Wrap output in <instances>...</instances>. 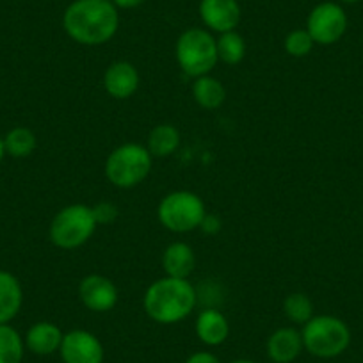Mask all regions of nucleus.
Instances as JSON below:
<instances>
[{"instance_id": "1", "label": "nucleus", "mask_w": 363, "mask_h": 363, "mask_svg": "<svg viewBox=\"0 0 363 363\" xmlns=\"http://www.w3.org/2000/svg\"><path fill=\"white\" fill-rule=\"evenodd\" d=\"M66 36L84 47H100L116 36L120 9L113 0H73L62 13Z\"/></svg>"}, {"instance_id": "2", "label": "nucleus", "mask_w": 363, "mask_h": 363, "mask_svg": "<svg viewBox=\"0 0 363 363\" xmlns=\"http://www.w3.org/2000/svg\"><path fill=\"white\" fill-rule=\"evenodd\" d=\"M196 287L189 280L182 278H159L143 296V308L157 324L182 323L196 310Z\"/></svg>"}, {"instance_id": "3", "label": "nucleus", "mask_w": 363, "mask_h": 363, "mask_svg": "<svg viewBox=\"0 0 363 363\" xmlns=\"http://www.w3.org/2000/svg\"><path fill=\"white\" fill-rule=\"evenodd\" d=\"M153 157L139 143H123L107 155L104 173L107 182L118 189H134L152 173Z\"/></svg>"}, {"instance_id": "4", "label": "nucleus", "mask_w": 363, "mask_h": 363, "mask_svg": "<svg viewBox=\"0 0 363 363\" xmlns=\"http://www.w3.org/2000/svg\"><path fill=\"white\" fill-rule=\"evenodd\" d=\"M305 351L320 359H331L344 354L351 345V330L337 315H313L301 328Z\"/></svg>"}, {"instance_id": "5", "label": "nucleus", "mask_w": 363, "mask_h": 363, "mask_svg": "<svg viewBox=\"0 0 363 363\" xmlns=\"http://www.w3.org/2000/svg\"><path fill=\"white\" fill-rule=\"evenodd\" d=\"M174 57L178 68L191 79L208 75L219 62L216 36L203 27L184 30L174 43Z\"/></svg>"}, {"instance_id": "6", "label": "nucleus", "mask_w": 363, "mask_h": 363, "mask_svg": "<svg viewBox=\"0 0 363 363\" xmlns=\"http://www.w3.org/2000/svg\"><path fill=\"white\" fill-rule=\"evenodd\" d=\"M96 228L99 225L89 205H66L52 219L48 239L59 250H77L95 235Z\"/></svg>"}, {"instance_id": "7", "label": "nucleus", "mask_w": 363, "mask_h": 363, "mask_svg": "<svg viewBox=\"0 0 363 363\" xmlns=\"http://www.w3.org/2000/svg\"><path fill=\"white\" fill-rule=\"evenodd\" d=\"M205 214L207 207L201 196L186 189L166 194L157 207V219L171 233H189L200 230Z\"/></svg>"}, {"instance_id": "8", "label": "nucleus", "mask_w": 363, "mask_h": 363, "mask_svg": "<svg viewBox=\"0 0 363 363\" xmlns=\"http://www.w3.org/2000/svg\"><path fill=\"white\" fill-rule=\"evenodd\" d=\"M347 13L342 8V4L326 0L313 6L306 18L305 29L312 36L313 43L320 47H331L344 38V34L347 33Z\"/></svg>"}, {"instance_id": "9", "label": "nucleus", "mask_w": 363, "mask_h": 363, "mask_svg": "<svg viewBox=\"0 0 363 363\" xmlns=\"http://www.w3.org/2000/svg\"><path fill=\"white\" fill-rule=\"evenodd\" d=\"M62 363H104L106 351L95 333L87 330H69L59 347Z\"/></svg>"}, {"instance_id": "10", "label": "nucleus", "mask_w": 363, "mask_h": 363, "mask_svg": "<svg viewBox=\"0 0 363 363\" xmlns=\"http://www.w3.org/2000/svg\"><path fill=\"white\" fill-rule=\"evenodd\" d=\"M80 303L86 306L89 312L107 313L118 305L120 292H118L116 284L111 278L104 274H87L80 280L79 289H77Z\"/></svg>"}, {"instance_id": "11", "label": "nucleus", "mask_w": 363, "mask_h": 363, "mask_svg": "<svg viewBox=\"0 0 363 363\" xmlns=\"http://www.w3.org/2000/svg\"><path fill=\"white\" fill-rule=\"evenodd\" d=\"M198 13L205 29L218 34L237 30L242 18L239 0H200Z\"/></svg>"}, {"instance_id": "12", "label": "nucleus", "mask_w": 363, "mask_h": 363, "mask_svg": "<svg viewBox=\"0 0 363 363\" xmlns=\"http://www.w3.org/2000/svg\"><path fill=\"white\" fill-rule=\"evenodd\" d=\"M102 84L111 99L127 100L138 93L141 75L130 61H114L104 72Z\"/></svg>"}, {"instance_id": "13", "label": "nucleus", "mask_w": 363, "mask_h": 363, "mask_svg": "<svg viewBox=\"0 0 363 363\" xmlns=\"http://www.w3.org/2000/svg\"><path fill=\"white\" fill-rule=\"evenodd\" d=\"M265 351L272 363H292L299 358L303 345L301 330L296 326H281L269 335L265 342Z\"/></svg>"}, {"instance_id": "14", "label": "nucleus", "mask_w": 363, "mask_h": 363, "mask_svg": "<svg viewBox=\"0 0 363 363\" xmlns=\"http://www.w3.org/2000/svg\"><path fill=\"white\" fill-rule=\"evenodd\" d=\"M160 264H162L164 277L189 280L196 267V253L191 244L174 240V242L167 244V247L164 250Z\"/></svg>"}, {"instance_id": "15", "label": "nucleus", "mask_w": 363, "mask_h": 363, "mask_svg": "<svg viewBox=\"0 0 363 363\" xmlns=\"http://www.w3.org/2000/svg\"><path fill=\"white\" fill-rule=\"evenodd\" d=\"M194 331L201 344L208 347H218L228 340L230 323L219 308H203L198 313Z\"/></svg>"}, {"instance_id": "16", "label": "nucleus", "mask_w": 363, "mask_h": 363, "mask_svg": "<svg viewBox=\"0 0 363 363\" xmlns=\"http://www.w3.org/2000/svg\"><path fill=\"white\" fill-rule=\"evenodd\" d=\"M62 337H65V331L57 324L50 320H40L27 330L23 340H26V349H29L33 354L50 356L59 352Z\"/></svg>"}, {"instance_id": "17", "label": "nucleus", "mask_w": 363, "mask_h": 363, "mask_svg": "<svg viewBox=\"0 0 363 363\" xmlns=\"http://www.w3.org/2000/svg\"><path fill=\"white\" fill-rule=\"evenodd\" d=\"M23 305V289L18 278L0 269V324H9Z\"/></svg>"}, {"instance_id": "18", "label": "nucleus", "mask_w": 363, "mask_h": 363, "mask_svg": "<svg viewBox=\"0 0 363 363\" xmlns=\"http://www.w3.org/2000/svg\"><path fill=\"white\" fill-rule=\"evenodd\" d=\"M182 145V132L171 123H160L150 130L146 139V148L153 159L171 157Z\"/></svg>"}, {"instance_id": "19", "label": "nucleus", "mask_w": 363, "mask_h": 363, "mask_svg": "<svg viewBox=\"0 0 363 363\" xmlns=\"http://www.w3.org/2000/svg\"><path fill=\"white\" fill-rule=\"evenodd\" d=\"M193 99L201 109H219L226 100L225 84L212 73L193 79Z\"/></svg>"}, {"instance_id": "20", "label": "nucleus", "mask_w": 363, "mask_h": 363, "mask_svg": "<svg viewBox=\"0 0 363 363\" xmlns=\"http://www.w3.org/2000/svg\"><path fill=\"white\" fill-rule=\"evenodd\" d=\"M4 148L6 155L13 159H26L38 148V138L30 128L15 127L4 135Z\"/></svg>"}, {"instance_id": "21", "label": "nucleus", "mask_w": 363, "mask_h": 363, "mask_svg": "<svg viewBox=\"0 0 363 363\" xmlns=\"http://www.w3.org/2000/svg\"><path fill=\"white\" fill-rule=\"evenodd\" d=\"M216 47H218L219 62H225L228 66L239 65L246 57V40L237 30L219 34L216 38Z\"/></svg>"}, {"instance_id": "22", "label": "nucleus", "mask_w": 363, "mask_h": 363, "mask_svg": "<svg viewBox=\"0 0 363 363\" xmlns=\"http://www.w3.org/2000/svg\"><path fill=\"white\" fill-rule=\"evenodd\" d=\"M26 340L11 324H0V363H22Z\"/></svg>"}, {"instance_id": "23", "label": "nucleus", "mask_w": 363, "mask_h": 363, "mask_svg": "<svg viewBox=\"0 0 363 363\" xmlns=\"http://www.w3.org/2000/svg\"><path fill=\"white\" fill-rule=\"evenodd\" d=\"M284 313L294 326H305L313 317V303L305 292H291L284 299Z\"/></svg>"}, {"instance_id": "24", "label": "nucleus", "mask_w": 363, "mask_h": 363, "mask_svg": "<svg viewBox=\"0 0 363 363\" xmlns=\"http://www.w3.org/2000/svg\"><path fill=\"white\" fill-rule=\"evenodd\" d=\"M313 47H315V43H313L312 36H310L306 29L291 30L284 40L285 52L296 59L306 57L313 50Z\"/></svg>"}, {"instance_id": "25", "label": "nucleus", "mask_w": 363, "mask_h": 363, "mask_svg": "<svg viewBox=\"0 0 363 363\" xmlns=\"http://www.w3.org/2000/svg\"><path fill=\"white\" fill-rule=\"evenodd\" d=\"M91 208H93V216H95L96 225L99 226L113 225L118 219V216H120V208L113 201H99V203L93 205Z\"/></svg>"}, {"instance_id": "26", "label": "nucleus", "mask_w": 363, "mask_h": 363, "mask_svg": "<svg viewBox=\"0 0 363 363\" xmlns=\"http://www.w3.org/2000/svg\"><path fill=\"white\" fill-rule=\"evenodd\" d=\"M200 230L203 233H207V235H218L219 232H221L223 230V221H221V218H219L218 214H205V218H203V221H201V225H200Z\"/></svg>"}, {"instance_id": "27", "label": "nucleus", "mask_w": 363, "mask_h": 363, "mask_svg": "<svg viewBox=\"0 0 363 363\" xmlns=\"http://www.w3.org/2000/svg\"><path fill=\"white\" fill-rule=\"evenodd\" d=\"M186 363H221V359L211 351H198L193 352V354L186 359Z\"/></svg>"}, {"instance_id": "28", "label": "nucleus", "mask_w": 363, "mask_h": 363, "mask_svg": "<svg viewBox=\"0 0 363 363\" xmlns=\"http://www.w3.org/2000/svg\"><path fill=\"white\" fill-rule=\"evenodd\" d=\"M146 0H113V4L116 6L118 9H125V11L139 8V6H143Z\"/></svg>"}, {"instance_id": "29", "label": "nucleus", "mask_w": 363, "mask_h": 363, "mask_svg": "<svg viewBox=\"0 0 363 363\" xmlns=\"http://www.w3.org/2000/svg\"><path fill=\"white\" fill-rule=\"evenodd\" d=\"M4 157H6V148H4V138H2V135H0V162H2V160H4Z\"/></svg>"}, {"instance_id": "30", "label": "nucleus", "mask_w": 363, "mask_h": 363, "mask_svg": "<svg viewBox=\"0 0 363 363\" xmlns=\"http://www.w3.org/2000/svg\"><path fill=\"white\" fill-rule=\"evenodd\" d=\"M338 4H358L362 0H337Z\"/></svg>"}, {"instance_id": "31", "label": "nucleus", "mask_w": 363, "mask_h": 363, "mask_svg": "<svg viewBox=\"0 0 363 363\" xmlns=\"http://www.w3.org/2000/svg\"><path fill=\"white\" fill-rule=\"evenodd\" d=\"M230 363H257V362H253V359H247V358H239V359H233V362H230Z\"/></svg>"}]
</instances>
